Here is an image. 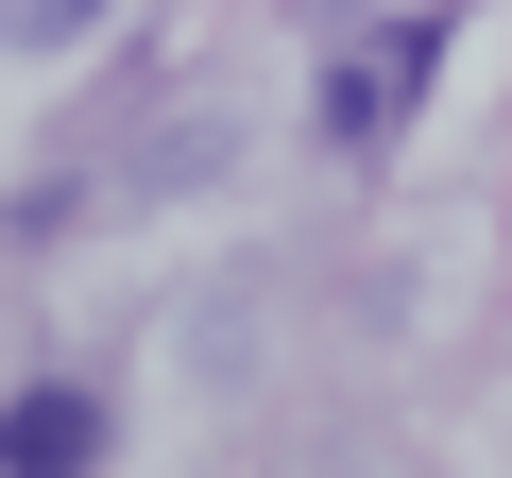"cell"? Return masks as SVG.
Segmentation results:
<instances>
[{"label":"cell","instance_id":"1","mask_svg":"<svg viewBox=\"0 0 512 478\" xmlns=\"http://www.w3.org/2000/svg\"><path fill=\"white\" fill-rule=\"evenodd\" d=\"M0 478H103V393H18L0 410Z\"/></svg>","mask_w":512,"mask_h":478},{"label":"cell","instance_id":"2","mask_svg":"<svg viewBox=\"0 0 512 478\" xmlns=\"http://www.w3.org/2000/svg\"><path fill=\"white\" fill-rule=\"evenodd\" d=\"M410 69H427L410 35H393V52H342V86H325V137H393V120H410Z\"/></svg>","mask_w":512,"mask_h":478},{"label":"cell","instance_id":"3","mask_svg":"<svg viewBox=\"0 0 512 478\" xmlns=\"http://www.w3.org/2000/svg\"><path fill=\"white\" fill-rule=\"evenodd\" d=\"M120 0H0V52H86Z\"/></svg>","mask_w":512,"mask_h":478}]
</instances>
